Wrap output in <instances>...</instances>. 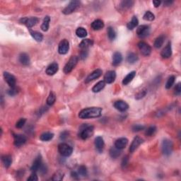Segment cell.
Masks as SVG:
<instances>
[{
	"mask_svg": "<svg viewBox=\"0 0 181 181\" xmlns=\"http://www.w3.org/2000/svg\"><path fill=\"white\" fill-rule=\"evenodd\" d=\"M17 93H18V90L16 87L11 88L9 90H8V94H9V95H11V96L15 95L16 94H17Z\"/></svg>",
	"mask_w": 181,
	"mask_h": 181,
	"instance_id": "obj_49",
	"label": "cell"
},
{
	"mask_svg": "<svg viewBox=\"0 0 181 181\" xmlns=\"http://www.w3.org/2000/svg\"><path fill=\"white\" fill-rule=\"evenodd\" d=\"M173 3V1H167L164 2V4L166 5V6H170V5H171Z\"/></svg>",
	"mask_w": 181,
	"mask_h": 181,
	"instance_id": "obj_57",
	"label": "cell"
},
{
	"mask_svg": "<svg viewBox=\"0 0 181 181\" xmlns=\"http://www.w3.org/2000/svg\"><path fill=\"white\" fill-rule=\"evenodd\" d=\"M149 26L147 25H142L139 26L137 29V34L140 38H144L147 37L149 33Z\"/></svg>",
	"mask_w": 181,
	"mask_h": 181,
	"instance_id": "obj_10",
	"label": "cell"
},
{
	"mask_svg": "<svg viewBox=\"0 0 181 181\" xmlns=\"http://www.w3.org/2000/svg\"><path fill=\"white\" fill-rule=\"evenodd\" d=\"M76 34L79 38H85L87 36V31L84 28L79 27L76 29Z\"/></svg>",
	"mask_w": 181,
	"mask_h": 181,
	"instance_id": "obj_38",
	"label": "cell"
},
{
	"mask_svg": "<svg viewBox=\"0 0 181 181\" xmlns=\"http://www.w3.org/2000/svg\"><path fill=\"white\" fill-rule=\"evenodd\" d=\"M138 60V57L137 55L133 53H129L127 57V61L130 64H134Z\"/></svg>",
	"mask_w": 181,
	"mask_h": 181,
	"instance_id": "obj_35",
	"label": "cell"
},
{
	"mask_svg": "<svg viewBox=\"0 0 181 181\" xmlns=\"http://www.w3.org/2000/svg\"><path fill=\"white\" fill-rule=\"evenodd\" d=\"M19 62L23 65H28L30 64V58L26 53H21L19 55Z\"/></svg>",
	"mask_w": 181,
	"mask_h": 181,
	"instance_id": "obj_29",
	"label": "cell"
},
{
	"mask_svg": "<svg viewBox=\"0 0 181 181\" xmlns=\"http://www.w3.org/2000/svg\"><path fill=\"white\" fill-rule=\"evenodd\" d=\"M27 180H31V181H37L38 180V177L37 176L36 172H33V173L30 175V177H28Z\"/></svg>",
	"mask_w": 181,
	"mask_h": 181,
	"instance_id": "obj_51",
	"label": "cell"
},
{
	"mask_svg": "<svg viewBox=\"0 0 181 181\" xmlns=\"http://www.w3.org/2000/svg\"><path fill=\"white\" fill-rule=\"evenodd\" d=\"M72 177H73V178H74V179H79V173H78V172H75V171H73V172H72Z\"/></svg>",
	"mask_w": 181,
	"mask_h": 181,
	"instance_id": "obj_55",
	"label": "cell"
},
{
	"mask_svg": "<svg viewBox=\"0 0 181 181\" xmlns=\"http://www.w3.org/2000/svg\"><path fill=\"white\" fill-rule=\"evenodd\" d=\"M58 69H59V66H58V63L53 62L50 64L49 66L46 69V74L49 76H53L58 72Z\"/></svg>",
	"mask_w": 181,
	"mask_h": 181,
	"instance_id": "obj_17",
	"label": "cell"
},
{
	"mask_svg": "<svg viewBox=\"0 0 181 181\" xmlns=\"http://www.w3.org/2000/svg\"><path fill=\"white\" fill-rule=\"evenodd\" d=\"M102 113V108L98 107L87 108L81 110L79 113V118L81 119L96 118L100 117Z\"/></svg>",
	"mask_w": 181,
	"mask_h": 181,
	"instance_id": "obj_1",
	"label": "cell"
},
{
	"mask_svg": "<svg viewBox=\"0 0 181 181\" xmlns=\"http://www.w3.org/2000/svg\"><path fill=\"white\" fill-rule=\"evenodd\" d=\"M134 4V1H131V0H128V1H122L121 4H120V7L122 9H128L130 8H131Z\"/></svg>",
	"mask_w": 181,
	"mask_h": 181,
	"instance_id": "obj_37",
	"label": "cell"
},
{
	"mask_svg": "<svg viewBox=\"0 0 181 181\" xmlns=\"http://www.w3.org/2000/svg\"><path fill=\"white\" fill-rule=\"evenodd\" d=\"M116 78V73L115 71H108L104 76V81L107 83H112Z\"/></svg>",
	"mask_w": 181,
	"mask_h": 181,
	"instance_id": "obj_19",
	"label": "cell"
},
{
	"mask_svg": "<svg viewBox=\"0 0 181 181\" xmlns=\"http://www.w3.org/2000/svg\"><path fill=\"white\" fill-rule=\"evenodd\" d=\"M39 171L42 175H44V174L46 173L47 171H48V168H47L46 165H45V164H43V163L42 164V166L39 169Z\"/></svg>",
	"mask_w": 181,
	"mask_h": 181,
	"instance_id": "obj_53",
	"label": "cell"
},
{
	"mask_svg": "<svg viewBox=\"0 0 181 181\" xmlns=\"http://www.w3.org/2000/svg\"><path fill=\"white\" fill-rule=\"evenodd\" d=\"M58 151L62 156L68 157L72 155L73 152V148L66 143H61L58 146Z\"/></svg>",
	"mask_w": 181,
	"mask_h": 181,
	"instance_id": "obj_4",
	"label": "cell"
},
{
	"mask_svg": "<svg viewBox=\"0 0 181 181\" xmlns=\"http://www.w3.org/2000/svg\"><path fill=\"white\" fill-rule=\"evenodd\" d=\"M80 2L79 1H70L69 4L65 9H63L62 13L65 15H68L73 13L74 11L76 10L77 8L79 6Z\"/></svg>",
	"mask_w": 181,
	"mask_h": 181,
	"instance_id": "obj_6",
	"label": "cell"
},
{
	"mask_svg": "<svg viewBox=\"0 0 181 181\" xmlns=\"http://www.w3.org/2000/svg\"><path fill=\"white\" fill-rule=\"evenodd\" d=\"M122 61V56L121 53L119 52H116L113 55V66H118Z\"/></svg>",
	"mask_w": 181,
	"mask_h": 181,
	"instance_id": "obj_22",
	"label": "cell"
},
{
	"mask_svg": "<svg viewBox=\"0 0 181 181\" xmlns=\"http://www.w3.org/2000/svg\"><path fill=\"white\" fill-rule=\"evenodd\" d=\"M79 61L78 57L76 56H72L70 59L69 60L67 63L65 65V67H64V72L65 74H69L74 69L76 65H77Z\"/></svg>",
	"mask_w": 181,
	"mask_h": 181,
	"instance_id": "obj_3",
	"label": "cell"
},
{
	"mask_svg": "<svg viewBox=\"0 0 181 181\" xmlns=\"http://www.w3.org/2000/svg\"><path fill=\"white\" fill-rule=\"evenodd\" d=\"M93 45V41L90 39H84L79 44V48L81 50L88 49L90 46H92Z\"/></svg>",
	"mask_w": 181,
	"mask_h": 181,
	"instance_id": "obj_24",
	"label": "cell"
},
{
	"mask_svg": "<svg viewBox=\"0 0 181 181\" xmlns=\"http://www.w3.org/2000/svg\"><path fill=\"white\" fill-rule=\"evenodd\" d=\"M162 153L163 155L168 156L171 154L173 149V145L172 141L169 140H164L162 142Z\"/></svg>",
	"mask_w": 181,
	"mask_h": 181,
	"instance_id": "obj_5",
	"label": "cell"
},
{
	"mask_svg": "<svg viewBox=\"0 0 181 181\" xmlns=\"http://www.w3.org/2000/svg\"><path fill=\"white\" fill-rule=\"evenodd\" d=\"M145 128L144 125H135L132 127V130L133 132H140L141 130H143Z\"/></svg>",
	"mask_w": 181,
	"mask_h": 181,
	"instance_id": "obj_47",
	"label": "cell"
},
{
	"mask_svg": "<svg viewBox=\"0 0 181 181\" xmlns=\"http://www.w3.org/2000/svg\"><path fill=\"white\" fill-rule=\"evenodd\" d=\"M14 144L17 147L23 145L26 142V137L23 135H14Z\"/></svg>",
	"mask_w": 181,
	"mask_h": 181,
	"instance_id": "obj_15",
	"label": "cell"
},
{
	"mask_svg": "<svg viewBox=\"0 0 181 181\" xmlns=\"http://www.w3.org/2000/svg\"><path fill=\"white\" fill-rule=\"evenodd\" d=\"M68 136H69V132L67 131H64L62 132L61 135H60V139L62 140H65L67 138Z\"/></svg>",
	"mask_w": 181,
	"mask_h": 181,
	"instance_id": "obj_54",
	"label": "cell"
},
{
	"mask_svg": "<svg viewBox=\"0 0 181 181\" xmlns=\"http://www.w3.org/2000/svg\"><path fill=\"white\" fill-rule=\"evenodd\" d=\"M138 48L142 53V54L145 56H149L152 53V48L148 43L144 41H141L138 43Z\"/></svg>",
	"mask_w": 181,
	"mask_h": 181,
	"instance_id": "obj_7",
	"label": "cell"
},
{
	"mask_svg": "<svg viewBox=\"0 0 181 181\" xmlns=\"http://www.w3.org/2000/svg\"><path fill=\"white\" fill-rule=\"evenodd\" d=\"M50 18L49 16H45L44 19H43V22L41 25V29L43 31H48V28H49L50 26Z\"/></svg>",
	"mask_w": 181,
	"mask_h": 181,
	"instance_id": "obj_31",
	"label": "cell"
},
{
	"mask_svg": "<svg viewBox=\"0 0 181 181\" xmlns=\"http://www.w3.org/2000/svg\"><path fill=\"white\" fill-rule=\"evenodd\" d=\"M93 132H94V127L88 125V124H83L80 127L79 136L82 140H85L92 137V135H93Z\"/></svg>",
	"mask_w": 181,
	"mask_h": 181,
	"instance_id": "obj_2",
	"label": "cell"
},
{
	"mask_svg": "<svg viewBox=\"0 0 181 181\" xmlns=\"http://www.w3.org/2000/svg\"><path fill=\"white\" fill-rule=\"evenodd\" d=\"M138 23H139L138 18L136 17V16H133L131 21H130V22L127 24V27L129 30H132L138 25Z\"/></svg>",
	"mask_w": 181,
	"mask_h": 181,
	"instance_id": "obj_34",
	"label": "cell"
},
{
	"mask_svg": "<svg viewBox=\"0 0 181 181\" xmlns=\"http://www.w3.org/2000/svg\"><path fill=\"white\" fill-rule=\"evenodd\" d=\"M88 49H84L82 50V51L81 52V55H80V58L82 60H84L85 58H86V57L88 56Z\"/></svg>",
	"mask_w": 181,
	"mask_h": 181,
	"instance_id": "obj_52",
	"label": "cell"
},
{
	"mask_svg": "<svg viewBox=\"0 0 181 181\" xmlns=\"http://www.w3.org/2000/svg\"><path fill=\"white\" fill-rule=\"evenodd\" d=\"M42 164H43V163H42L41 156L40 155H38V156L36 157V159H35L34 162H33V165H32V166L31 168V170L33 172L38 171V170H39L40 168H41Z\"/></svg>",
	"mask_w": 181,
	"mask_h": 181,
	"instance_id": "obj_20",
	"label": "cell"
},
{
	"mask_svg": "<svg viewBox=\"0 0 181 181\" xmlns=\"http://www.w3.org/2000/svg\"><path fill=\"white\" fill-rule=\"evenodd\" d=\"M54 137V134L51 133V132H45V133L42 134L40 137V140L43 141V142H48L50 141Z\"/></svg>",
	"mask_w": 181,
	"mask_h": 181,
	"instance_id": "obj_33",
	"label": "cell"
},
{
	"mask_svg": "<svg viewBox=\"0 0 181 181\" xmlns=\"http://www.w3.org/2000/svg\"><path fill=\"white\" fill-rule=\"evenodd\" d=\"M175 77L174 76H171L169 77L168 79V81L166 82V88L167 89H169V88H171L173 85L174 82H175Z\"/></svg>",
	"mask_w": 181,
	"mask_h": 181,
	"instance_id": "obj_43",
	"label": "cell"
},
{
	"mask_svg": "<svg viewBox=\"0 0 181 181\" xmlns=\"http://www.w3.org/2000/svg\"><path fill=\"white\" fill-rule=\"evenodd\" d=\"M104 140H103V137H97L95 139V147L96 150L98 151L99 153H102L104 149Z\"/></svg>",
	"mask_w": 181,
	"mask_h": 181,
	"instance_id": "obj_16",
	"label": "cell"
},
{
	"mask_svg": "<svg viewBox=\"0 0 181 181\" xmlns=\"http://www.w3.org/2000/svg\"><path fill=\"white\" fill-rule=\"evenodd\" d=\"M129 163V159L128 156H126L125 157H124L123 159H122V168H125L127 166Z\"/></svg>",
	"mask_w": 181,
	"mask_h": 181,
	"instance_id": "obj_48",
	"label": "cell"
},
{
	"mask_svg": "<svg viewBox=\"0 0 181 181\" xmlns=\"http://www.w3.org/2000/svg\"><path fill=\"white\" fill-rule=\"evenodd\" d=\"M102 70L101 69H96L95 71H93V72L90 73L87 78L85 80V83H89V82L93 81V80L99 78V77L102 75Z\"/></svg>",
	"mask_w": 181,
	"mask_h": 181,
	"instance_id": "obj_13",
	"label": "cell"
},
{
	"mask_svg": "<svg viewBox=\"0 0 181 181\" xmlns=\"http://www.w3.org/2000/svg\"><path fill=\"white\" fill-rule=\"evenodd\" d=\"M103 27H104V23L100 19L95 20V21L91 23V28H93V30H95V31L102 29Z\"/></svg>",
	"mask_w": 181,
	"mask_h": 181,
	"instance_id": "obj_23",
	"label": "cell"
},
{
	"mask_svg": "<svg viewBox=\"0 0 181 181\" xmlns=\"http://www.w3.org/2000/svg\"><path fill=\"white\" fill-rule=\"evenodd\" d=\"M175 95H180L181 93V83H178L175 87Z\"/></svg>",
	"mask_w": 181,
	"mask_h": 181,
	"instance_id": "obj_50",
	"label": "cell"
},
{
	"mask_svg": "<svg viewBox=\"0 0 181 181\" xmlns=\"http://www.w3.org/2000/svg\"><path fill=\"white\" fill-rule=\"evenodd\" d=\"M153 4L154 5V6H155V7L156 8V7H159V6H160V4H161V1H156V0H154V1H153Z\"/></svg>",
	"mask_w": 181,
	"mask_h": 181,
	"instance_id": "obj_56",
	"label": "cell"
},
{
	"mask_svg": "<svg viewBox=\"0 0 181 181\" xmlns=\"http://www.w3.org/2000/svg\"><path fill=\"white\" fill-rule=\"evenodd\" d=\"M127 144H128V140L125 137H122V138L118 139L115 141V147L118 148V149H123L127 147Z\"/></svg>",
	"mask_w": 181,
	"mask_h": 181,
	"instance_id": "obj_18",
	"label": "cell"
},
{
	"mask_svg": "<svg viewBox=\"0 0 181 181\" xmlns=\"http://www.w3.org/2000/svg\"><path fill=\"white\" fill-rule=\"evenodd\" d=\"M162 58H169L172 55V48H171V44L170 43H168L166 45V46L163 48V50L161 51Z\"/></svg>",
	"mask_w": 181,
	"mask_h": 181,
	"instance_id": "obj_21",
	"label": "cell"
},
{
	"mask_svg": "<svg viewBox=\"0 0 181 181\" xmlns=\"http://www.w3.org/2000/svg\"><path fill=\"white\" fill-rule=\"evenodd\" d=\"M78 173L79 175L84 177L87 175V168L85 166H81L78 169Z\"/></svg>",
	"mask_w": 181,
	"mask_h": 181,
	"instance_id": "obj_44",
	"label": "cell"
},
{
	"mask_svg": "<svg viewBox=\"0 0 181 181\" xmlns=\"http://www.w3.org/2000/svg\"><path fill=\"white\" fill-rule=\"evenodd\" d=\"M69 49V43L67 40L64 39L60 41L58 46V53L60 55H65L68 53Z\"/></svg>",
	"mask_w": 181,
	"mask_h": 181,
	"instance_id": "obj_9",
	"label": "cell"
},
{
	"mask_svg": "<svg viewBox=\"0 0 181 181\" xmlns=\"http://www.w3.org/2000/svg\"><path fill=\"white\" fill-rule=\"evenodd\" d=\"M164 40H165V37H164L163 35L159 36L158 38H156L155 41H154V47H155L156 48H160L163 44Z\"/></svg>",
	"mask_w": 181,
	"mask_h": 181,
	"instance_id": "obj_32",
	"label": "cell"
},
{
	"mask_svg": "<svg viewBox=\"0 0 181 181\" xmlns=\"http://www.w3.org/2000/svg\"><path fill=\"white\" fill-rule=\"evenodd\" d=\"M135 75H136V72L135 71L131 72L130 73H129L128 74H127V76L124 78L123 81H122V84L125 86V85H127L129 83H130V82L132 81V79L135 78Z\"/></svg>",
	"mask_w": 181,
	"mask_h": 181,
	"instance_id": "obj_28",
	"label": "cell"
},
{
	"mask_svg": "<svg viewBox=\"0 0 181 181\" xmlns=\"http://www.w3.org/2000/svg\"><path fill=\"white\" fill-rule=\"evenodd\" d=\"M1 161L5 168H9L12 163V158L10 155H4L1 156Z\"/></svg>",
	"mask_w": 181,
	"mask_h": 181,
	"instance_id": "obj_25",
	"label": "cell"
},
{
	"mask_svg": "<svg viewBox=\"0 0 181 181\" xmlns=\"http://www.w3.org/2000/svg\"><path fill=\"white\" fill-rule=\"evenodd\" d=\"M142 142H143V139L141 138L140 137L137 136V137H135V139L132 141L131 145H130V152H131V153H133V152L140 147V145H142Z\"/></svg>",
	"mask_w": 181,
	"mask_h": 181,
	"instance_id": "obj_12",
	"label": "cell"
},
{
	"mask_svg": "<svg viewBox=\"0 0 181 181\" xmlns=\"http://www.w3.org/2000/svg\"><path fill=\"white\" fill-rule=\"evenodd\" d=\"M4 78L5 81L8 83V85L10 86V88L16 87V77H15L14 75H12L11 74H10L9 72H4Z\"/></svg>",
	"mask_w": 181,
	"mask_h": 181,
	"instance_id": "obj_11",
	"label": "cell"
},
{
	"mask_svg": "<svg viewBox=\"0 0 181 181\" xmlns=\"http://www.w3.org/2000/svg\"><path fill=\"white\" fill-rule=\"evenodd\" d=\"M38 21H39V19L37 17L23 18L20 20V22L26 25L29 29L33 26H34L35 25H36L38 23Z\"/></svg>",
	"mask_w": 181,
	"mask_h": 181,
	"instance_id": "obj_8",
	"label": "cell"
},
{
	"mask_svg": "<svg viewBox=\"0 0 181 181\" xmlns=\"http://www.w3.org/2000/svg\"><path fill=\"white\" fill-rule=\"evenodd\" d=\"M114 107L120 112L126 111L127 109L129 108V105L126 102L121 100L115 101V103H114Z\"/></svg>",
	"mask_w": 181,
	"mask_h": 181,
	"instance_id": "obj_14",
	"label": "cell"
},
{
	"mask_svg": "<svg viewBox=\"0 0 181 181\" xmlns=\"http://www.w3.org/2000/svg\"><path fill=\"white\" fill-rule=\"evenodd\" d=\"M146 94H147V90H146V89L140 90V91L138 93H137V94H136V95H135L136 99H140V98L145 97Z\"/></svg>",
	"mask_w": 181,
	"mask_h": 181,
	"instance_id": "obj_46",
	"label": "cell"
},
{
	"mask_svg": "<svg viewBox=\"0 0 181 181\" xmlns=\"http://www.w3.org/2000/svg\"><path fill=\"white\" fill-rule=\"evenodd\" d=\"M26 118H21L18 121L16 122V127L18 129H21L24 126V125L26 124Z\"/></svg>",
	"mask_w": 181,
	"mask_h": 181,
	"instance_id": "obj_45",
	"label": "cell"
},
{
	"mask_svg": "<svg viewBox=\"0 0 181 181\" xmlns=\"http://www.w3.org/2000/svg\"><path fill=\"white\" fill-rule=\"evenodd\" d=\"M29 32H30L31 36L33 37V38H34L37 42H41L42 41H43V36L42 33H39V32H38V31H33V30H31V29H29Z\"/></svg>",
	"mask_w": 181,
	"mask_h": 181,
	"instance_id": "obj_26",
	"label": "cell"
},
{
	"mask_svg": "<svg viewBox=\"0 0 181 181\" xmlns=\"http://www.w3.org/2000/svg\"><path fill=\"white\" fill-rule=\"evenodd\" d=\"M64 175H65V174H64L63 172L60 171V170H58V171H57L54 175H53V177H52V180L55 181L62 180L63 179Z\"/></svg>",
	"mask_w": 181,
	"mask_h": 181,
	"instance_id": "obj_39",
	"label": "cell"
},
{
	"mask_svg": "<svg viewBox=\"0 0 181 181\" xmlns=\"http://www.w3.org/2000/svg\"><path fill=\"white\" fill-rule=\"evenodd\" d=\"M156 132V127L153 125V126L149 127V128L146 130L145 135L148 136V137H152V136H153L154 134H155Z\"/></svg>",
	"mask_w": 181,
	"mask_h": 181,
	"instance_id": "obj_42",
	"label": "cell"
},
{
	"mask_svg": "<svg viewBox=\"0 0 181 181\" xmlns=\"http://www.w3.org/2000/svg\"><path fill=\"white\" fill-rule=\"evenodd\" d=\"M56 100V95L54 92H50L48 98H47V104L48 105H53Z\"/></svg>",
	"mask_w": 181,
	"mask_h": 181,
	"instance_id": "obj_36",
	"label": "cell"
},
{
	"mask_svg": "<svg viewBox=\"0 0 181 181\" xmlns=\"http://www.w3.org/2000/svg\"><path fill=\"white\" fill-rule=\"evenodd\" d=\"M143 18L146 21H154V18H155V16L153 13H152L151 11H148L145 13V15H144Z\"/></svg>",
	"mask_w": 181,
	"mask_h": 181,
	"instance_id": "obj_41",
	"label": "cell"
},
{
	"mask_svg": "<svg viewBox=\"0 0 181 181\" xmlns=\"http://www.w3.org/2000/svg\"><path fill=\"white\" fill-rule=\"evenodd\" d=\"M109 153H110V156L112 157V158L117 159L118 158V157L120 156V154H121V151H120V149H118V148H116V147H112V148L110 149Z\"/></svg>",
	"mask_w": 181,
	"mask_h": 181,
	"instance_id": "obj_30",
	"label": "cell"
},
{
	"mask_svg": "<svg viewBox=\"0 0 181 181\" xmlns=\"http://www.w3.org/2000/svg\"><path fill=\"white\" fill-rule=\"evenodd\" d=\"M105 83H105L104 81H100L98 82V83L92 88V91H93V93H98V92H100V90L104 88V87L105 86Z\"/></svg>",
	"mask_w": 181,
	"mask_h": 181,
	"instance_id": "obj_27",
	"label": "cell"
},
{
	"mask_svg": "<svg viewBox=\"0 0 181 181\" xmlns=\"http://www.w3.org/2000/svg\"><path fill=\"white\" fill-rule=\"evenodd\" d=\"M108 36L109 39L110 41H113L116 38V33H115V30L112 27H108Z\"/></svg>",
	"mask_w": 181,
	"mask_h": 181,
	"instance_id": "obj_40",
	"label": "cell"
}]
</instances>
